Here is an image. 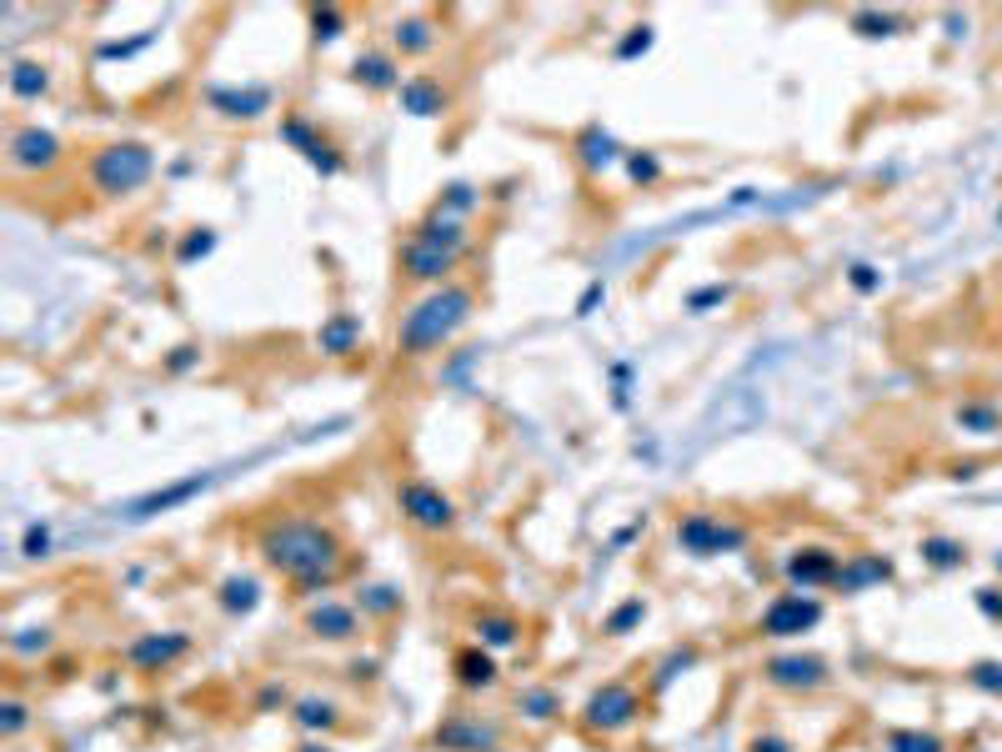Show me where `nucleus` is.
Returning a JSON list of instances; mask_svg holds the SVG:
<instances>
[{
  "label": "nucleus",
  "instance_id": "obj_1",
  "mask_svg": "<svg viewBox=\"0 0 1002 752\" xmlns=\"http://www.w3.org/2000/svg\"><path fill=\"white\" fill-rule=\"evenodd\" d=\"M256 551H261V567L276 572L281 582H291V587L306 592V597L331 592L351 572L341 531L321 517H296V511L261 521Z\"/></svg>",
  "mask_w": 1002,
  "mask_h": 752
},
{
  "label": "nucleus",
  "instance_id": "obj_2",
  "mask_svg": "<svg viewBox=\"0 0 1002 752\" xmlns=\"http://www.w3.org/2000/svg\"><path fill=\"white\" fill-rule=\"evenodd\" d=\"M471 311H477V291L471 286H456V281H446V286H431L426 296H416L406 311H401L396 321V351L401 357H431V351L451 346V341L466 331Z\"/></svg>",
  "mask_w": 1002,
  "mask_h": 752
},
{
  "label": "nucleus",
  "instance_id": "obj_3",
  "mask_svg": "<svg viewBox=\"0 0 1002 752\" xmlns=\"http://www.w3.org/2000/svg\"><path fill=\"white\" fill-rule=\"evenodd\" d=\"M466 251H471L466 221L426 211V216L406 231V241H401V276H406L411 286H446Z\"/></svg>",
  "mask_w": 1002,
  "mask_h": 752
},
{
  "label": "nucleus",
  "instance_id": "obj_4",
  "mask_svg": "<svg viewBox=\"0 0 1002 752\" xmlns=\"http://www.w3.org/2000/svg\"><path fill=\"white\" fill-rule=\"evenodd\" d=\"M156 176V150L146 140L126 136V140H106L96 156L86 160V180L96 196L116 201V196H136L146 180Z\"/></svg>",
  "mask_w": 1002,
  "mask_h": 752
},
{
  "label": "nucleus",
  "instance_id": "obj_5",
  "mask_svg": "<svg viewBox=\"0 0 1002 752\" xmlns=\"http://www.w3.org/2000/svg\"><path fill=\"white\" fill-rule=\"evenodd\" d=\"M641 707H647V697L627 677H611L601 687H591V697L581 702V727L591 738H617V732H627L641 717Z\"/></svg>",
  "mask_w": 1002,
  "mask_h": 752
},
{
  "label": "nucleus",
  "instance_id": "obj_6",
  "mask_svg": "<svg viewBox=\"0 0 1002 752\" xmlns=\"http://www.w3.org/2000/svg\"><path fill=\"white\" fill-rule=\"evenodd\" d=\"M671 537L687 557H731L752 541V531L731 517H717V511H687V517H677Z\"/></svg>",
  "mask_w": 1002,
  "mask_h": 752
},
{
  "label": "nucleus",
  "instance_id": "obj_7",
  "mask_svg": "<svg viewBox=\"0 0 1002 752\" xmlns=\"http://www.w3.org/2000/svg\"><path fill=\"white\" fill-rule=\"evenodd\" d=\"M396 511H401V521H411L416 531H431V537L456 527V501L426 477L396 481Z\"/></svg>",
  "mask_w": 1002,
  "mask_h": 752
},
{
  "label": "nucleus",
  "instance_id": "obj_8",
  "mask_svg": "<svg viewBox=\"0 0 1002 752\" xmlns=\"http://www.w3.org/2000/svg\"><path fill=\"white\" fill-rule=\"evenodd\" d=\"M822 622V602L812 597V592H777V597L762 607L757 617V632L762 637H802V632H812Z\"/></svg>",
  "mask_w": 1002,
  "mask_h": 752
},
{
  "label": "nucleus",
  "instance_id": "obj_9",
  "mask_svg": "<svg viewBox=\"0 0 1002 752\" xmlns=\"http://www.w3.org/2000/svg\"><path fill=\"white\" fill-rule=\"evenodd\" d=\"M60 156H66V146H60V136L56 130H46V126H16L6 136V166L10 170H20V176H36V170H50V166H60Z\"/></svg>",
  "mask_w": 1002,
  "mask_h": 752
},
{
  "label": "nucleus",
  "instance_id": "obj_10",
  "mask_svg": "<svg viewBox=\"0 0 1002 752\" xmlns=\"http://www.w3.org/2000/svg\"><path fill=\"white\" fill-rule=\"evenodd\" d=\"M186 652H190V632L166 627V632H140V637L126 647V662H130V672H140V677H156V672L176 667Z\"/></svg>",
  "mask_w": 1002,
  "mask_h": 752
},
{
  "label": "nucleus",
  "instance_id": "obj_11",
  "mask_svg": "<svg viewBox=\"0 0 1002 752\" xmlns=\"http://www.w3.org/2000/svg\"><path fill=\"white\" fill-rule=\"evenodd\" d=\"M762 677L772 682L777 692H817L827 687V657L817 652H777V657L762 662Z\"/></svg>",
  "mask_w": 1002,
  "mask_h": 752
},
{
  "label": "nucleus",
  "instance_id": "obj_12",
  "mask_svg": "<svg viewBox=\"0 0 1002 752\" xmlns=\"http://www.w3.org/2000/svg\"><path fill=\"white\" fill-rule=\"evenodd\" d=\"M281 140H286L291 150H301V156H306L311 166L321 170V176H341V170H346V156H341L336 140L321 136V130L311 126L306 116H296V110H291V116H281Z\"/></svg>",
  "mask_w": 1002,
  "mask_h": 752
},
{
  "label": "nucleus",
  "instance_id": "obj_13",
  "mask_svg": "<svg viewBox=\"0 0 1002 752\" xmlns=\"http://www.w3.org/2000/svg\"><path fill=\"white\" fill-rule=\"evenodd\" d=\"M361 612L356 602H341V597H321L306 607V617H301V627H306V637L316 642H356L361 637Z\"/></svg>",
  "mask_w": 1002,
  "mask_h": 752
},
{
  "label": "nucleus",
  "instance_id": "obj_14",
  "mask_svg": "<svg viewBox=\"0 0 1002 752\" xmlns=\"http://www.w3.org/2000/svg\"><path fill=\"white\" fill-rule=\"evenodd\" d=\"M431 748L436 752H497V727L481 717H471V712H451V717L436 722V732H431Z\"/></svg>",
  "mask_w": 1002,
  "mask_h": 752
},
{
  "label": "nucleus",
  "instance_id": "obj_15",
  "mask_svg": "<svg viewBox=\"0 0 1002 752\" xmlns=\"http://www.w3.org/2000/svg\"><path fill=\"white\" fill-rule=\"evenodd\" d=\"M782 572H787L792 592H817V587H832L842 572V557L832 547H797L787 561H782Z\"/></svg>",
  "mask_w": 1002,
  "mask_h": 752
},
{
  "label": "nucleus",
  "instance_id": "obj_16",
  "mask_svg": "<svg viewBox=\"0 0 1002 752\" xmlns=\"http://www.w3.org/2000/svg\"><path fill=\"white\" fill-rule=\"evenodd\" d=\"M396 100H401V110L416 120H441L451 110V90L441 86L436 76H426V70H411V76L401 80Z\"/></svg>",
  "mask_w": 1002,
  "mask_h": 752
},
{
  "label": "nucleus",
  "instance_id": "obj_17",
  "mask_svg": "<svg viewBox=\"0 0 1002 752\" xmlns=\"http://www.w3.org/2000/svg\"><path fill=\"white\" fill-rule=\"evenodd\" d=\"M401 60L391 56V50H361L356 60H351V86L371 90V96H391V90H401Z\"/></svg>",
  "mask_w": 1002,
  "mask_h": 752
},
{
  "label": "nucleus",
  "instance_id": "obj_18",
  "mask_svg": "<svg viewBox=\"0 0 1002 752\" xmlns=\"http://www.w3.org/2000/svg\"><path fill=\"white\" fill-rule=\"evenodd\" d=\"M206 100H210V110L226 120H261L271 110L266 86H210Z\"/></svg>",
  "mask_w": 1002,
  "mask_h": 752
},
{
  "label": "nucleus",
  "instance_id": "obj_19",
  "mask_svg": "<svg viewBox=\"0 0 1002 752\" xmlns=\"http://www.w3.org/2000/svg\"><path fill=\"white\" fill-rule=\"evenodd\" d=\"M451 672H456V687H461V692H491V687L501 682L497 652H487L481 642H471V647L451 652Z\"/></svg>",
  "mask_w": 1002,
  "mask_h": 752
},
{
  "label": "nucleus",
  "instance_id": "obj_20",
  "mask_svg": "<svg viewBox=\"0 0 1002 752\" xmlns=\"http://www.w3.org/2000/svg\"><path fill=\"white\" fill-rule=\"evenodd\" d=\"M471 632H477V642L487 652H511V647H521V617L517 612H501V607H481L477 617H471Z\"/></svg>",
  "mask_w": 1002,
  "mask_h": 752
},
{
  "label": "nucleus",
  "instance_id": "obj_21",
  "mask_svg": "<svg viewBox=\"0 0 1002 752\" xmlns=\"http://www.w3.org/2000/svg\"><path fill=\"white\" fill-rule=\"evenodd\" d=\"M316 346L326 351V357H351V351H361V316L356 311H331V316L316 326Z\"/></svg>",
  "mask_w": 1002,
  "mask_h": 752
},
{
  "label": "nucleus",
  "instance_id": "obj_22",
  "mask_svg": "<svg viewBox=\"0 0 1002 752\" xmlns=\"http://www.w3.org/2000/svg\"><path fill=\"white\" fill-rule=\"evenodd\" d=\"M571 150H577V160H581V170H591V176H601V170H611L621 160V150H617V140H611V130H601V126H587L577 140H571Z\"/></svg>",
  "mask_w": 1002,
  "mask_h": 752
},
{
  "label": "nucleus",
  "instance_id": "obj_23",
  "mask_svg": "<svg viewBox=\"0 0 1002 752\" xmlns=\"http://www.w3.org/2000/svg\"><path fill=\"white\" fill-rule=\"evenodd\" d=\"M210 487V477L206 471H196V477H186V481H176V487H160V491H150V497H140L136 507H130V517H156V511H170V507H180V501H190V497H200V491Z\"/></svg>",
  "mask_w": 1002,
  "mask_h": 752
},
{
  "label": "nucleus",
  "instance_id": "obj_24",
  "mask_svg": "<svg viewBox=\"0 0 1002 752\" xmlns=\"http://www.w3.org/2000/svg\"><path fill=\"white\" fill-rule=\"evenodd\" d=\"M436 50V26L426 16H401L391 26V56H431Z\"/></svg>",
  "mask_w": 1002,
  "mask_h": 752
},
{
  "label": "nucleus",
  "instance_id": "obj_25",
  "mask_svg": "<svg viewBox=\"0 0 1002 752\" xmlns=\"http://www.w3.org/2000/svg\"><path fill=\"white\" fill-rule=\"evenodd\" d=\"M216 602H220L226 617H250V612L261 607V577H250V572H230V577L220 582Z\"/></svg>",
  "mask_w": 1002,
  "mask_h": 752
},
{
  "label": "nucleus",
  "instance_id": "obj_26",
  "mask_svg": "<svg viewBox=\"0 0 1002 752\" xmlns=\"http://www.w3.org/2000/svg\"><path fill=\"white\" fill-rule=\"evenodd\" d=\"M887 577H892V561H887V557L857 551L852 561H842V572H837V582H832V587H842V592H862L867 582H887Z\"/></svg>",
  "mask_w": 1002,
  "mask_h": 752
},
{
  "label": "nucleus",
  "instance_id": "obj_27",
  "mask_svg": "<svg viewBox=\"0 0 1002 752\" xmlns=\"http://www.w3.org/2000/svg\"><path fill=\"white\" fill-rule=\"evenodd\" d=\"M291 722H296L301 732H336L341 727V707L331 697H296V707H291Z\"/></svg>",
  "mask_w": 1002,
  "mask_h": 752
},
{
  "label": "nucleus",
  "instance_id": "obj_28",
  "mask_svg": "<svg viewBox=\"0 0 1002 752\" xmlns=\"http://www.w3.org/2000/svg\"><path fill=\"white\" fill-rule=\"evenodd\" d=\"M351 602H356L361 617L386 622V617H396V612H401V587H391V582H361Z\"/></svg>",
  "mask_w": 1002,
  "mask_h": 752
},
{
  "label": "nucleus",
  "instance_id": "obj_29",
  "mask_svg": "<svg viewBox=\"0 0 1002 752\" xmlns=\"http://www.w3.org/2000/svg\"><path fill=\"white\" fill-rule=\"evenodd\" d=\"M6 86H10V96H16V100H40L50 90V70L40 66V60H10Z\"/></svg>",
  "mask_w": 1002,
  "mask_h": 752
},
{
  "label": "nucleus",
  "instance_id": "obj_30",
  "mask_svg": "<svg viewBox=\"0 0 1002 752\" xmlns=\"http://www.w3.org/2000/svg\"><path fill=\"white\" fill-rule=\"evenodd\" d=\"M517 712L527 722H551L561 717V692L557 687H521L517 692Z\"/></svg>",
  "mask_w": 1002,
  "mask_h": 752
},
{
  "label": "nucleus",
  "instance_id": "obj_31",
  "mask_svg": "<svg viewBox=\"0 0 1002 752\" xmlns=\"http://www.w3.org/2000/svg\"><path fill=\"white\" fill-rule=\"evenodd\" d=\"M306 26H311V46H336L341 30H346V10L341 6H311Z\"/></svg>",
  "mask_w": 1002,
  "mask_h": 752
},
{
  "label": "nucleus",
  "instance_id": "obj_32",
  "mask_svg": "<svg viewBox=\"0 0 1002 752\" xmlns=\"http://www.w3.org/2000/svg\"><path fill=\"white\" fill-rule=\"evenodd\" d=\"M481 206V191L471 186V180H446L441 186V196H436V206L431 211H441V216H456V221H466V211H477Z\"/></svg>",
  "mask_w": 1002,
  "mask_h": 752
},
{
  "label": "nucleus",
  "instance_id": "obj_33",
  "mask_svg": "<svg viewBox=\"0 0 1002 752\" xmlns=\"http://www.w3.org/2000/svg\"><path fill=\"white\" fill-rule=\"evenodd\" d=\"M641 622H647V597H627L601 617V632H607V637H627V632H637Z\"/></svg>",
  "mask_w": 1002,
  "mask_h": 752
},
{
  "label": "nucleus",
  "instance_id": "obj_34",
  "mask_svg": "<svg viewBox=\"0 0 1002 752\" xmlns=\"http://www.w3.org/2000/svg\"><path fill=\"white\" fill-rule=\"evenodd\" d=\"M922 561H932L937 572H952V567L967 561V547L952 541V537H927V541H922Z\"/></svg>",
  "mask_w": 1002,
  "mask_h": 752
},
{
  "label": "nucleus",
  "instance_id": "obj_35",
  "mask_svg": "<svg viewBox=\"0 0 1002 752\" xmlns=\"http://www.w3.org/2000/svg\"><path fill=\"white\" fill-rule=\"evenodd\" d=\"M216 251V231L210 226H190L186 236H180V246H176V266H196L200 256H210Z\"/></svg>",
  "mask_w": 1002,
  "mask_h": 752
},
{
  "label": "nucleus",
  "instance_id": "obj_36",
  "mask_svg": "<svg viewBox=\"0 0 1002 752\" xmlns=\"http://www.w3.org/2000/svg\"><path fill=\"white\" fill-rule=\"evenodd\" d=\"M697 662H701V652H697V647H677V652H667V657L657 662V677H651V692H661L671 677H681V672H687V667H697Z\"/></svg>",
  "mask_w": 1002,
  "mask_h": 752
},
{
  "label": "nucleus",
  "instance_id": "obj_37",
  "mask_svg": "<svg viewBox=\"0 0 1002 752\" xmlns=\"http://www.w3.org/2000/svg\"><path fill=\"white\" fill-rule=\"evenodd\" d=\"M26 727H30V707L16 697V692H10V697L0 702V738H6V742H16Z\"/></svg>",
  "mask_w": 1002,
  "mask_h": 752
},
{
  "label": "nucleus",
  "instance_id": "obj_38",
  "mask_svg": "<svg viewBox=\"0 0 1002 752\" xmlns=\"http://www.w3.org/2000/svg\"><path fill=\"white\" fill-rule=\"evenodd\" d=\"M627 176L637 180V186H657L661 180V160H657V150H627Z\"/></svg>",
  "mask_w": 1002,
  "mask_h": 752
},
{
  "label": "nucleus",
  "instance_id": "obj_39",
  "mask_svg": "<svg viewBox=\"0 0 1002 752\" xmlns=\"http://www.w3.org/2000/svg\"><path fill=\"white\" fill-rule=\"evenodd\" d=\"M50 642H56V637H50V627H20V632H10V637H6V647L16 652V657H30V652H46Z\"/></svg>",
  "mask_w": 1002,
  "mask_h": 752
},
{
  "label": "nucleus",
  "instance_id": "obj_40",
  "mask_svg": "<svg viewBox=\"0 0 1002 752\" xmlns=\"http://www.w3.org/2000/svg\"><path fill=\"white\" fill-rule=\"evenodd\" d=\"M892 752H947L937 732H892Z\"/></svg>",
  "mask_w": 1002,
  "mask_h": 752
},
{
  "label": "nucleus",
  "instance_id": "obj_41",
  "mask_svg": "<svg viewBox=\"0 0 1002 752\" xmlns=\"http://www.w3.org/2000/svg\"><path fill=\"white\" fill-rule=\"evenodd\" d=\"M651 40H657V30H651V26H631L627 36L617 40V60H637V56H647Z\"/></svg>",
  "mask_w": 1002,
  "mask_h": 752
},
{
  "label": "nucleus",
  "instance_id": "obj_42",
  "mask_svg": "<svg viewBox=\"0 0 1002 752\" xmlns=\"http://www.w3.org/2000/svg\"><path fill=\"white\" fill-rule=\"evenodd\" d=\"M957 421H962V427H972V431H982V437L1002 427L998 411H992V407H978V401H972V407H962V411H957Z\"/></svg>",
  "mask_w": 1002,
  "mask_h": 752
},
{
  "label": "nucleus",
  "instance_id": "obj_43",
  "mask_svg": "<svg viewBox=\"0 0 1002 752\" xmlns=\"http://www.w3.org/2000/svg\"><path fill=\"white\" fill-rule=\"evenodd\" d=\"M20 551H26L30 561L50 557V527H46V521H30V527H26V537H20Z\"/></svg>",
  "mask_w": 1002,
  "mask_h": 752
},
{
  "label": "nucleus",
  "instance_id": "obj_44",
  "mask_svg": "<svg viewBox=\"0 0 1002 752\" xmlns=\"http://www.w3.org/2000/svg\"><path fill=\"white\" fill-rule=\"evenodd\" d=\"M731 296V286L727 281H711V286H701V291H691L687 296V311H707V306H721V301Z\"/></svg>",
  "mask_w": 1002,
  "mask_h": 752
},
{
  "label": "nucleus",
  "instance_id": "obj_45",
  "mask_svg": "<svg viewBox=\"0 0 1002 752\" xmlns=\"http://www.w3.org/2000/svg\"><path fill=\"white\" fill-rule=\"evenodd\" d=\"M276 707H296L286 692V682H266V687L256 692V712H276Z\"/></svg>",
  "mask_w": 1002,
  "mask_h": 752
},
{
  "label": "nucleus",
  "instance_id": "obj_46",
  "mask_svg": "<svg viewBox=\"0 0 1002 752\" xmlns=\"http://www.w3.org/2000/svg\"><path fill=\"white\" fill-rule=\"evenodd\" d=\"M190 367H200V346H190V341H180V346H176V351H170V357H166V371H170V377H186Z\"/></svg>",
  "mask_w": 1002,
  "mask_h": 752
},
{
  "label": "nucleus",
  "instance_id": "obj_47",
  "mask_svg": "<svg viewBox=\"0 0 1002 752\" xmlns=\"http://www.w3.org/2000/svg\"><path fill=\"white\" fill-rule=\"evenodd\" d=\"M847 281H852V291H862V296L882 291V271H877V266H867V261H857V266L847 271Z\"/></svg>",
  "mask_w": 1002,
  "mask_h": 752
},
{
  "label": "nucleus",
  "instance_id": "obj_48",
  "mask_svg": "<svg viewBox=\"0 0 1002 752\" xmlns=\"http://www.w3.org/2000/svg\"><path fill=\"white\" fill-rule=\"evenodd\" d=\"M852 26H857L862 36H892V26H897V20H892V16H867V10H857V16H852Z\"/></svg>",
  "mask_w": 1002,
  "mask_h": 752
},
{
  "label": "nucleus",
  "instance_id": "obj_49",
  "mask_svg": "<svg viewBox=\"0 0 1002 752\" xmlns=\"http://www.w3.org/2000/svg\"><path fill=\"white\" fill-rule=\"evenodd\" d=\"M972 682L988 687V692H1002V667L998 662H978V667H972Z\"/></svg>",
  "mask_w": 1002,
  "mask_h": 752
},
{
  "label": "nucleus",
  "instance_id": "obj_50",
  "mask_svg": "<svg viewBox=\"0 0 1002 752\" xmlns=\"http://www.w3.org/2000/svg\"><path fill=\"white\" fill-rule=\"evenodd\" d=\"M150 36H136V40H106V46H100V60H116V56H136L140 46H146Z\"/></svg>",
  "mask_w": 1002,
  "mask_h": 752
},
{
  "label": "nucleus",
  "instance_id": "obj_51",
  "mask_svg": "<svg viewBox=\"0 0 1002 752\" xmlns=\"http://www.w3.org/2000/svg\"><path fill=\"white\" fill-rule=\"evenodd\" d=\"M747 752H792V742L777 738V732H757V738L747 742Z\"/></svg>",
  "mask_w": 1002,
  "mask_h": 752
},
{
  "label": "nucleus",
  "instance_id": "obj_52",
  "mask_svg": "<svg viewBox=\"0 0 1002 752\" xmlns=\"http://www.w3.org/2000/svg\"><path fill=\"white\" fill-rule=\"evenodd\" d=\"M978 607L988 612V617H998V622H1002V597H998V587H982V592H978Z\"/></svg>",
  "mask_w": 1002,
  "mask_h": 752
},
{
  "label": "nucleus",
  "instance_id": "obj_53",
  "mask_svg": "<svg viewBox=\"0 0 1002 752\" xmlns=\"http://www.w3.org/2000/svg\"><path fill=\"white\" fill-rule=\"evenodd\" d=\"M376 667H381L376 657H366V662H351V672H346V677H351V682H371V677H376Z\"/></svg>",
  "mask_w": 1002,
  "mask_h": 752
},
{
  "label": "nucleus",
  "instance_id": "obj_54",
  "mask_svg": "<svg viewBox=\"0 0 1002 752\" xmlns=\"http://www.w3.org/2000/svg\"><path fill=\"white\" fill-rule=\"evenodd\" d=\"M601 296H607V291H601V281H591V286H587V291H581L577 311H581V316H587V311H591V306H597V301H601Z\"/></svg>",
  "mask_w": 1002,
  "mask_h": 752
},
{
  "label": "nucleus",
  "instance_id": "obj_55",
  "mask_svg": "<svg viewBox=\"0 0 1002 752\" xmlns=\"http://www.w3.org/2000/svg\"><path fill=\"white\" fill-rule=\"evenodd\" d=\"M301 752H336V748H331V742H321V738H311V742H306V748H301Z\"/></svg>",
  "mask_w": 1002,
  "mask_h": 752
},
{
  "label": "nucleus",
  "instance_id": "obj_56",
  "mask_svg": "<svg viewBox=\"0 0 1002 752\" xmlns=\"http://www.w3.org/2000/svg\"><path fill=\"white\" fill-rule=\"evenodd\" d=\"M497 752H507V748H497Z\"/></svg>",
  "mask_w": 1002,
  "mask_h": 752
}]
</instances>
